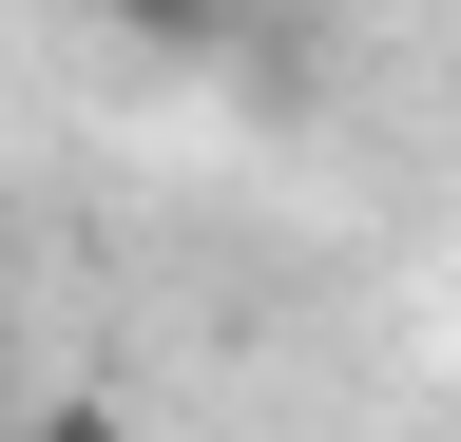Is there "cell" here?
<instances>
[{
	"mask_svg": "<svg viewBox=\"0 0 461 442\" xmlns=\"http://www.w3.org/2000/svg\"><path fill=\"white\" fill-rule=\"evenodd\" d=\"M115 20H135L154 59H212V39H230V0H115Z\"/></svg>",
	"mask_w": 461,
	"mask_h": 442,
	"instance_id": "cell-1",
	"label": "cell"
},
{
	"mask_svg": "<svg viewBox=\"0 0 461 442\" xmlns=\"http://www.w3.org/2000/svg\"><path fill=\"white\" fill-rule=\"evenodd\" d=\"M20 442H135V423H115V404H39Z\"/></svg>",
	"mask_w": 461,
	"mask_h": 442,
	"instance_id": "cell-2",
	"label": "cell"
}]
</instances>
